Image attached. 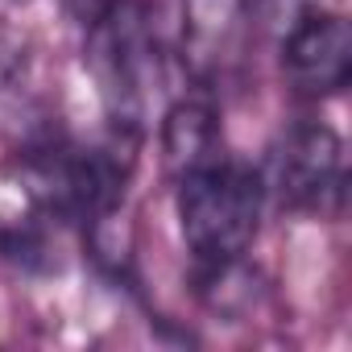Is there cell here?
Instances as JSON below:
<instances>
[{
  "label": "cell",
  "instance_id": "obj_1",
  "mask_svg": "<svg viewBox=\"0 0 352 352\" xmlns=\"http://www.w3.org/2000/svg\"><path fill=\"white\" fill-rule=\"evenodd\" d=\"M137 129L116 124L104 141H71L63 133H34L21 149V187L46 220L104 224L129 183Z\"/></svg>",
  "mask_w": 352,
  "mask_h": 352
},
{
  "label": "cell",
  "instance_id": "obj_2",
  "mask_svg": "<svg viewBox=\"0 0 352 352\" xmlns=\"http://www.w3.org/2000/svg\"><path fill=\"white\" fill-rule=\"evenodd\" d=\"M87 34V67L112 112V124L141 129V116L162 87V46L141 0H75Z\"/></svg>",
  "mask_w": 352,
  "mask_h": 352
},
{
  "label": "cell",
  "instance_id": "obj_3",
  "mask_svg": "<svg viewBox=\"0 0 352 352\" xmlns=\"http://www.w3.org/2000/svg\"><path fill=\"white\" fill-rule=\"evenodd\" d=\"M261 199L265 183L249 166H236L228 157L179 179V224L187 249L204 265L241 261L257 236Z\"/></svg>",
  "mask_w": 352,
  "mask_h": 352
},
{
  "label": "cell",
  "instance_id": "obj_4",
  "mask_svg": "<svg viewBox=\"0 0 352 352\" xmlns=\"http://www.w3.org/2000/svg\"><path fill=\"white\" fill-rule=\"evenodd\" d=\"M270 191L290 212L336 216L344 204V141L319 120L290 124L270 153Z\"/></svg>",
  "mask_w": 352,
  "mask_h": 352
},
{
  "label": "cell",
  "instance_id": "obj_5",
  "mask_svg": "<svg viewBox=\"0 0 352 352\" xmlns=\"http://www.w3.org/2000/svg\"><path fill=\"white\" fill-rule=\"evenodd\" d=\"M282 71L298 96H336L352 75V30L340 13L302 9L286 25Z\"/></svg>",
  "mask_w": 352,
  "mask_h": 352
},
{
  "label": "cell",
  "instance_id": "obj_6",
  "mask_svg": "<svg viewBox=\"0 0 352 352\" xmlns=\"http://www.w3.org/2000/svg\"><path fill=\"white\" fill-rule=\"evenodd\" d=\"M162 162H166V174L174 183L195 170L224 162V133H220L216 112L204 100L170 104V112L162 120Z\"/></svg>",
  "mask_w": 352,
  "mask_h": 352
},
{
  "label": "cell",
  "instance_id": "obj_7",
  "mask_svg": "<svg viewBox=\"0 0 352 352\" xmlns=\"http://www.w3.org/2000/svg\"><path fill=\"white\" fill-rule=\"evenodd\" d=\"M249 17L253 13L245 9V0H187L183 38H187V63L195 67V75H216L224 71L228 58H236Z\"/></svg>",
  "mask_w": 352,
  "mask_h": 352
},
{
  "label": "cell",
  "instance_id": "obj_8",
  "mask_svg": "<svg viewBox=\"0 0 352 352\" xmlns=\"http://www.w3.org/2000/svg\"><path fill=\"white\" fill-rule=\"evenodd\" d=\"M38 116V96H34V79H30V50L0 34V129H30L42 133Z\"/></svg>",
  "mask_w": 352,
  "mask_h": 352
},
{
  "label": "cell",
  "instance_id": "obj_9",
  "mask_svg": "<svg viewBox=\"0 0 352 352\" xmlns=\"http://www.w3.org/2000/svg\"><path fill=\"white\" fill-rule=\"evenodd\" d=\"M0 257L9 265H21V270H46L50 265V236L42 228V212L0 224Z\"/></svg>",
  "mask_w": 352,
  "mask_h": 352
},
{
  "label": "cell",
  "instance_id": "obj_10",
  "mask_svg": "<svg viewBox=\"0 0 352 352\" xmlns=\"http://www.w3.org/2000/svg\"><path fill=\"white\" fill-rule=\"evenodd\" d=\"M245 9L270 17V21H286V25H290V21L302 13V0H245Z\"/></svg>",
  "mask_w": 352,
  "mask_h": 352
}]
</instances>
